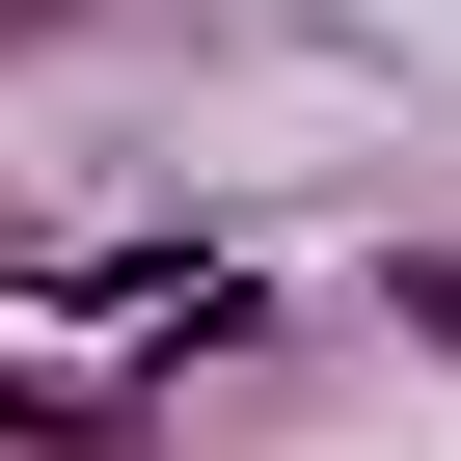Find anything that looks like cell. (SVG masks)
Returning <instances> with one entry per match:
<instances>
[{
  "instance_id": "obj_1",
  "label": "cell",
  "mask_w": 461,
  "mask_h": 461,
  "mask_svg": "<svg viewBox=\"0 0 461 461\" xmlns=\"http://www.w3.org/2000/svg\"><path fill=\"white\" fill-rule=\"evenodd\" d=\"M0 434H28V461H136L163 380H136V353H0Z\"/></svg>"
},
{
  "instance_id": "obj_4",
  "label": "cell",
  "mask_w": 461,
  "mask_h": 461,
  "mask_svg": "<svg viewBox=\"0 0 461 461\" xmlns=\"http://www.w3.org/2000/svg\"><path fill=\"white\" fill-rule=\"evenodd\" d=\"M28 272H55V245H28V190H0V299H28Z\"/></svg>"
},
{
  "instance_id": "obj_3",
  "label": "cell",
  "mask_w": 461,
  "mask_h": 461,
  "mask_svg": "<svg viewBox=\"0 0 461 461\" xmlns=\"http://www.w3.org/2000/svg\"><path fill=\"white\" fill-rule=\"evenodd\" d=\"M82 28H109V0H0V55H82Z\"/></svg>"
},
{
  "instance_id": "obj_2",
  "label": "cell",
  "mask_w": 461,
  "mask_h": 461,
  "mask_svg": "<svg viewBox=\"0 0 461 461\" xmlns=\"http://www.w3.org/2000/svg\"><path fill=\"white\" fill-rule=\"evenodd\" d=\"M380 326H407V353H461V245H380Z\"/></svg>"
}]
</instances>
